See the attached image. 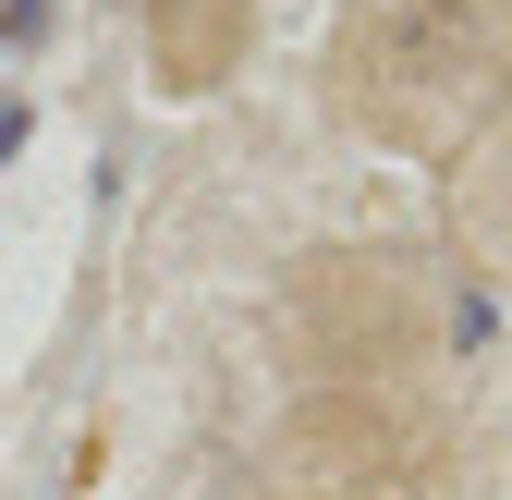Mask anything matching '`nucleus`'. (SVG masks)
Masks as SVG:
<instances>
[{
  "mask_svg": "<svg viewBox=\"0 0 512 500\" xmlns=\"http://www.w3.org/2000/svg\"><path fill=\"white\" fill-rule=\"evenodd\" d=\"M13 147H25V110H0V159H13Z\"/></svg>",
  "mask_w": 512,
  "mask_h": 500,
  "instance_id": "f257e3e1",
  "label": "nucleus"
}]
</instances>
